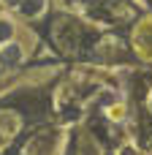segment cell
<instances>
[{"label": "cell", "mask_w": 152, "mask_h": 155, "mask_svg": "<svg viewBox=\"0 0 152 155\" xmlns=\"http://www.w3.org/2000/svg\"><path fill=\"white\" fill-rule=\"evenodd\" d=\"M44 109H46V101H44V98H30V101H22V112H24V114H30L33 120H38V117L44 114Z\"/></svg>", "instance_id": "6da1fadb"}, {"label": "cell", "mask_w": 152, "mask_h": 155, "mask_svg": "<svg viewBox=\"0 0 152 155\" xmlns=\"http://www.w3.org/2000/svg\"><path fill=\"white\" fill-rule=\"evenodd\" d=\"M19 60H22V49H19L16 44H11V46H5V49L0 52V63H3L5 68H8V65H16Z\"/></svg>", "instance_id": "7a4b0ae2"}, {"label": "cell", "mask_w": 152, "mask_h": 155, "mask_svg": "<svg viewBox=\"0 0 152 155\" xmlns=\"http://www.w3.org/2000/svg\"><path fill=\"white\" fill-rule=\"evenodd\" d=\"M19 11L24 16H35L44 11V0H19Z\"/></svg>", "instance_id": "3957f363"}, {"label": "cell", "mask_w": 152, "mask_h": 155, "mask_svg": "<svg viewBox=\"0 0 152 155\" xmlns=\"http://www.w3.org/2000/svg\"><path fill=\"white\" fill-rule=\"evenodd\" d=\"M0 128H3V131H8V134H14V131L19 128L16 114H5V112H0Z\"/></svg>", "instance_id": "277c9868"}, {"label": "cell", "mask_w": 152, "mask_h": 155, "mask_svg": "<svg viewBox=\"0 0 152 155\" xmlns=\"http://www.w3.org/2000/svg\"><path fill=\"white\" fill-rule=\"evenodd\" d=\"M11 33H14V27H11V22H5V19H0V41H8V38H11Z\"/></svg>", "instance_id": "5b68a950"}, {"label": "cell", "mask_w": 152, "mask_h": 155, "mask_svg": "<svg viewBox=\"0 0 152 155\" xmlns=\"http://www.w3.org/2000/svg\"><path fill=\"white\" fill-rule=\"evenodd\" d=\"M79 117V109L73 106V109H65V120H76Z\"/></svg>", "instance_id": "8992f818"}, {"label": "cell", "mask_w": 152, "mask_h": 155, "mask_svg": "<svg viewBox=\"0 0 152 155\" xmlns=\"http://www.w3.org/2000/svg\"><path fill=\"white\" fill-rule=\"evenodd\" d=\"M120 155H139V153H136L133 147H122V150H120Z\"/></svg>", "instance_id": "52a82bcc"}, {"label": "cell", "mask_w": 152, "mask_h": 155, "mask_svg": "<svg viewBox=\"0 0 152 155\" xmlns=\"http://www.w3.org/2000/svg\"><path fill=\"white\" fill-rule=\"evenodd\" d=\"M5 3H8V5H11V3H19V0H5Z\"/></svg>", "instance_id": "ba28073f"}]
</instances>
